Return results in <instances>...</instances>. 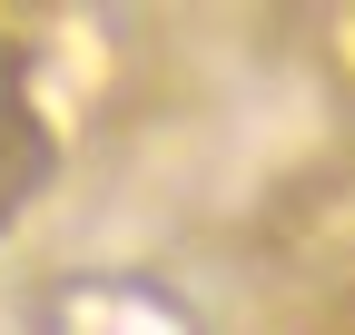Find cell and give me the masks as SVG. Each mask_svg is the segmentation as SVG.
<instances>
[{
    "instance_id": "cell-1",
    "label": "cell",
    "mask_w": 355,
    "mask_h": 335,
    "mask_svg": "<svg viewBox=\"0 0 355 335\" xmlns=\"http://www.w3.org/2000/svg\"><path fill=\"white\" fill-rule=\"evenodd\" d=\"M50 178H60L50 129H40V109L20 99V79H0V237L40 207V188H50Z\"/></svg>"
}]
</instances>
